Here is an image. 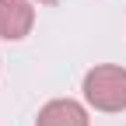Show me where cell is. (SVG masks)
<instances>
[{
	"mask_svg": "<svg viewBox=\"0 0 126 126\" xmlns=\"http://www.w3.org/2000/svg\"><path fill=\"white\" fill-rule=\"evenodd\" d=\"M35 4H56V0H35Z\"/></svg>",
	"mask_w": 126,
	"mask_h": 126,
	"instance_id": "obj_4",
	"label": "cell"
},
{
	"mask_svg": "<svg viewBox=\"0 0 126 126\" xmlns=\"http://www.w3.org/2000/svg\"><path fill=\"white\" fill-rule=\"evenodd\" d=\"M84 102L94 112H123L126 109V67L98 63L84 74Z\"/></svg>",
	"mask_w": 126,
	"mask_h": 126,
	"instance_id": "obj_1",
	"label": "cell"
},
{
	"mask_svg": "<svg viewBox=\"0 0 126 126\" xmlns=\"http://www.w3.org/2000/svg\"><path fill=\"white\" fill-rule=\"evenodd\" d=\"M35 126H91L88 119V109L74 98H53L39 109V119Z\"/></svg>",
	"mask_w": 126,
	"mask_h": 126,
	"instance_id": "obj_3",
	"label": "cell"
},
{
	"mask_svg": "<svg viewBox=\"0 0 126 126\" xmlns=\"http://www.w3.org/2000/svg\"><path fill=\"white\" fill-rule=\"evenodd\" d=\"M35 28V0H0V39L21 42Z\"/></svg>",
	"mask_w": 126,
	"mask_h": 126,
	"instance_id": "obj_2",
	"label": "cell"
}]
</instances>
